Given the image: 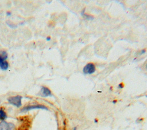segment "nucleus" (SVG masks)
<instances>
[{"mask_svg":"<svg viewBox=\"0 0 147 130\" xmlns=\"http://www.w3.org/2000/svg\"><path fill=\"white\" fill-rule=\"evenodd\" d=\"M42 97H48L52 95V92L51 90L45 87H42L41 89V95Z\"/></svg>","mask_w":147,"mask_h":130,"instance_id":"obj_5","label":"nucleus"},{"mask_svg":"<svg viewBox=\"0 0 147 130\" xmlns=\"http://www.w3.org/2000/svg\"><path fill=\"white\" fill-rule=\"evenodd\" d=\"M7 24L9 25V27H11V28H16L17 27V26H16V25H13V24H11L10 22H8V21H7Z\"/></svg>","mask_w":147,"mask_h":130,"instance_id":"obj_10","label":"nucleus"},{"mask_svg":"<svg viewBox=\"0 0 147 130\" xmlns=\"http://www.w3.org/2000/svg\"><path fill=\"white\" fill-rule=\"evenodd\" d=\"M146 69H147V64H146Z\"/></svg>","mask_w":147,"mask_h":130,"instance_id":"obj_16","label":"nucleus"},{"mask_svg":"<svg viewBox=\"0 0 147 130\" xmlns=\"http://www.w3.org/2000/svg\"><path fill=\"white\" fill-rule=\"evenodd\" d=\"M95 66L93 63H90L86 64L83 69V72L85 74H91L94 73L95 72Z\"/></svg>","mask_w":147,"mask_h":130,"instance_id":"obj_3","label":"nucleus"},{"mask_svg":"<svg viewBox=\"0 0 147 130\" xmlns=\"http://www.w3.org/2000/svg\"><path fill=\"white\" fill-rule=\"evenodd\" d=\"M118 87H119V88H122L124 87V84H123V83L119 84L118 85Z\"/></svg>","mask_w":147,"mask_h":130,"instance_id":"obj_13","label":"nucleus"},{"mask_svg":"<svg viewBox=\"0 0 147 130\" xmlns=\"http://www.w3.org/2000/svg\"><path fill=\"white\" fill-rule=\"evenodd\" d=\"M85 9H84L83 10L81 13V14H82V16H83V17H85V18H86L87 20H93V19H94V17L93 16H91L90 15L86 14L85 12Z\"/></svg>","mask_w":147,"mask_h":130,"instance_id":"obj_7","label":"nucleus"},{"mask_svg":"<svg viewBox=\"0 0 147 130\" xmlns=\"http://www.w3.org/2000/svg\"><path fill=\"white\" fill-rule=\"evenodd\" d=\"M35 109H42V110H48L47 107L43 105H33V106H28L25 107H24L23 108L21 109V112H26L32 110H35Z\"/></svg>","mask_w":147,"mask_h":130,"instance_id":"obj_2","label":"nucleus"},{"mask_svg":"<svg viewBox=\"0 0 147 130\" xmlns=\"http://www.w3.org/2000/svg\"><path fill=\"white\" fill-rule=\"evenodd\" d=\"M5 61V60H4L3 59H1V57H0V67H1V65H2V64Z\"/></svg>","mask_w":147,"mask_h":130,"instance_id":"obj_12","label":"nucleus"},{"mask_svg":"<svg viewBox=\"0 0 147 130\" xmlns=\"http://www.w3.org/2000/svg\"><path fill=\"white\" fill-rule=\"evenodd\" d=\"M21 100H22V97L18 95L16 96H12L8 99V101L10 105L17 108H19L22 106Z\"/></svg>","mask_w":147,"mask_h":130,"instance_id":"obj_1","label":"nucleus"},{"mask_svg":"<svg viewBox=\"0 0 147 130\" xmlns=\"http://www.w3.org/2000/svg\"><path fill=\"white\" fill-rule=\"evenodd\" d=\"M51 40V37H47V41H50Z\"/></svg>","mask_w":147,"mask_h":130,"instance_id":"obj_15","label":"nucleus"},{"mask_svg":"<svg viewBox=\"0 0 147 130\" xmlns=\"http://www.w3.org/2000/svg\"><path fill=\"white\" fill-rule=\"evenodd\" d=\"M7 116L5 112L4 111L3 108L0 109V120L4 121V120L7 118Z\"/></svg>","mask_w":147,"mask_h":130,"instance_id":"obj_6","label":"nucleus"},{"mask_svg":"<svg viewBox=\"0 0 147 130\" xmlns=\"http://www.w3.org/2000/svg\"><path fill=\"white\" fill-rule=\"evenodd\" d=\"M73 130H77V129H76V128H74V129Z\"/></svg>","mask_w":147,"mask_h":130,"instance_id":"obj_17","label":"nucleus"},{"mask_svg":"<svg viewBox=\"0 0 147 130\" xmlns=\"http://www.w3.org/2000/svg\"><path fill=\"white\" fill-rule=\"evenodd\" d=\"M0 57L3 59L4 60H5L8 58V54L7 53V52L3 50L1 51V53H0Z\"/></svg>","mask_w":147,"mask_h":130,"instance_id":"obj_9","label":"nucleus"},{"mask_svg":"<svg viewBox=\"0 0 147 130\" xmlns=\"http://www.w3.org/2000/svg\"><path fill=\"white\" fill-rule=\"evenodd\" d=\"M145 52H146V49H142V50H141V52H140V54H139V55H143V54H144Z\"/></svg>","mask_w":147,"mask_h":130,"instance_id":"obj_11","label":"nucleus"},{"mask_svg":"<svg viewBox=\"0 0 147 130\" xmlns=\"http://www.w3.org/2000/svg\"><path fill=\"white\" fill-rule=\"evenodd\" d=\"M7 16H10V15H11V12H8L7 13Z\"/></svg>","mask_w":147,"mask_h":130,"instance_id":"obj_14","label":"nucleus"},{"mask_svg":"<svg viewBox=\"0 0 147 130\" xmlns=\"http://www.w3.org/2000/svg\"><path fill=\"white\" fill-rule=\"evenodd\" d=\"M8 68H9V64L7 61H5L2 64L1 67H0V68L3 71L7 70L8 69Z\"/></svg>","mask_w":147,"mask_h":130,"instance_id":"obj_8","label":"nucleus"},{"mask_svg":"<svg viewBox=\"0 0 147 130\" xmlns=\"http://www.w3.org/2000/svg\"><path fill=\"white\" fill-rule=\"evenodd\" d=\"M14 125L5 121H2L0 123V130H12Z\"/></svg>","mask_w":147,"mask_h":130,"instance_id":"obj_4","label":"nucleus"}]
</instances>
